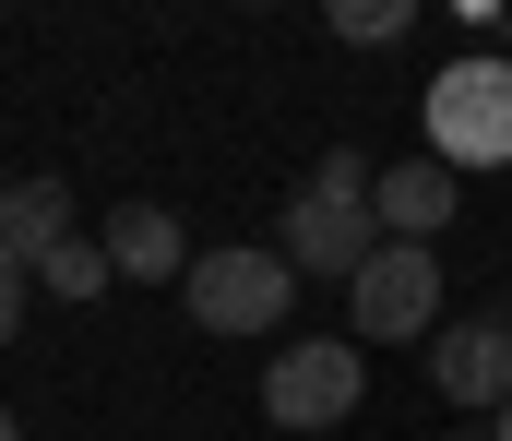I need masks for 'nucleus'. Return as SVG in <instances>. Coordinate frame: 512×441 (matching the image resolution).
Here are the masks:
<instances>
[{"mask_svg": "<svg viewBox=\"0 0 512 441\" xmlns=\"http://www.w3.org/2000/svg\"><path fill=\"white\" fill-rule=\"evenodd\" d=\"M286 298H298L286 251H191V275H179V310L203 334H274Z\"/></svg>", "mask_w": 512, "mask_h": 441, "instance_id": "obj_1", "label": "nucleus"}, {"mask_svg": "<svg viewBox=\"0 0 512 441\" xmlns=\"http://www.w3.org/2000/svg\"><path fill=\"white\" fill-rule=\"evenodd\" d=\"M429 144H441V167H501L512 155V60L477 48L429 84Z\"/></svg>", "mask_w": 512, "mask_h": 441, "instance_id": "obj_2", "label": "nucleus"}, {"mask_svg": "<svg viewBox=\"0 0 512 441\" xmlns=\"http://www.w3.org/2000/svg\"><path fill=\"white\" fill-rule=\"evenodd\" d=\"M346 322L358 346H405V334H441V263L417 239H382L358 275H346Z\"/></svg>", "mask_w": 512, "mask_h": 441, "instance_id": "obj_3", "label": "nucleus"}, {"mask_svg": "<svg viewBox=\"0 0 512 441\" xmlns=\"http://www.w3.org/2000/svg\"><path fill=\"white\" fill-rule=\"evenodd\" d=\"M262 418H274V430H334V418H358V334L286 346V358L262 370Z\"/></svg>", "mask_w": 512, "mask_h": 441, "instance_id": "obj_4", "label": "nucleus"}, {"mask_svg": "<svg viewBox=\"0 0 512 441\" xmlns=\"http://www.w3.org/2000/svg\"><path fill=\"white\" fill-rule=\"evenodd\" d=\"M429 394L465 406V418H501L512 406V322H441L429 334Z\"/></svg>", "mask_w": 512, "mask_h": 441, "instance_id": "obj_5", "label": "nucleus"}, {"mask_svg": "<svg viewBox=\"0 0 512 441\" xmlns=\"http://www.w3.org/2000/svg\"><path fill=\"white\" fill-rule=\"evenodd\" d=\"M274 251H286V275H334V287H346V275L382 251V215H370V203H334V191H298Z\"/></svg>", "mask_w": 512, "mask_h": 441, "instance_id": "obj_6", "label": "nucleus"}, {"mask_svg": "<svg viewBox=\"0 0 512 441\" xmlns=\"http://www.w3.org/2000/svg\"><path fill=\"white\" fill-rule=\"evenodd\" d=\"M453 203H465V179H453L441 155H417V167H382V179H370V215H382V239H417V251L453 227Z\"/></svg>", "mask_w": 512, "mask_h": 441, "instance_id": "obj_7", "label": "nucleus"}, {"mask_svg": "<svg viewBox=\"0 0 512 441\" xmlns=\"http://www.w3.org/2000/svg\"><path fill=\"white\" fill-rule=\"evenodd\" d=\"M96 239H108V263L143 275V287H179V275H191V239H179V215H167V203H108V227H96Z\"/></svg>", "mask_w": 512, "mask_h": 441, "instance_id": "obj_8", "label": "nucleus"}, {"mask_svg": "<svg viewBox=\"0 0 512 441\" xmlns=\"http://www.w3.org/2000/svg\"><path fill=\"white\" fill-rule=\"evenodd\" d=\"M60 239H84V227H72V179H12V191H0V251L36 275Z\"/></svg>", "mask_w": 512, "mask_h": 441, "instance_id": "obj_9", "label": "nucleus"}, {"mask_svg": "<svg viewBox=\"0 0 512 441\" xmlns=\"http://www.w3.org/2000/svg\"><path fill=\"white\" fill-rule=\"evenodd\" d=\"M120 287V263H108V239H60L48 263H36V298H108Z\"/></svg>", "mask_w": 512, "mask_h": 441, "instance_id": "obj_10", "label": "nucleus"}, {"mask_svg": "<svg viewBox=\"0 0 512 441\" xmlns=\"http://www.w3.org/2000/svg\"><path fill=\"white\" fill-rule=\"evenodd\" d=\"M405 24H417V0H334V36L346 48H393Z\"/></svg>", "mask_w": 512, "mask_h": 441, "instance_id": "obj_11", "label": "nucleus"}, {"mask_svg": "<svg viewBox=\"0 0 512 441\" xmlns=\"http://www.w3.org/2000/svg\"><path fill=\"white\" fill-rule=\"evenodd\" d=\"M310 191H334V203H370V155H358V144H334L322 167H310Z\"/></svg>", "mask_w": 512, "mask_h": 441, "instance_id": "obj_12", "label": "nucleus"}, {"mask_svg": "<svg viewBox=\"0 0 512 441\" xmlns=\"http://www.w3.org/2000/svg\"><path fill=\"white\" fill-rule=\"evenodd\" d=\"M24 310H36V275H24V263H12V251H0V346H12V334H24Z\"/></svg>", "mask_w": 512, "mask_h": 441, "instance_id": "obj_13", "label": "nucleus"}, {"mask_svg": "<svg viewBox=\"0 0 512 441\" xmlns=\"http://www.w3.org/2000/svg\"><path fill=\"white\" fill-rule=\"evenodd\" d=\"M0 441H24V418H12V406H0Z\"/></svg>", "mask_w": 512, "mask_h": 441, "instance_id": "obj_14", "label": "nucleus"}, {"mask_svg": "<svg viewBox=\"0 0 512 441\" xmlns=\"http://www.w3.org/2000/svg\"><path fill=\"white\" fill-rule=\"evenodd\" d=\"M489 441H512V406H501V418H489Z\"/></svg>", "mask_w": 512, "mask_h": 441, "instance_id": "obj_15", "label": "nucleus"}, {"mask_svg": "<svg viewBox=\"0 0 512 441\" xmlns=\"http://www.w3.org/2000/svg\"><path fill=\"white\" fill-rule=\"evenodd\" d=\"M0 191H12V179H0Z\"/></svg>", "mask_w": 512, "mask_h": 441, "instance_id": "obj_16", "label": "nucleus"}, {"mask_svg": "<svg viewBox=\"0 0 512 441\" xmlns=\"http://www.w3.org/2000/svg\"><path fill=\"white\" fill-rule=\"evenodd\" d=\"M501 322H512V310H501Z\"/></svg>", "mask_w": 512, "mask_h": 441, "instance_id": "obj_17", "label": "nucleus"}]
</instances>
